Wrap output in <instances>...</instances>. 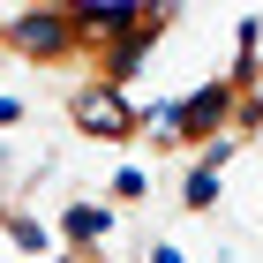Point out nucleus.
<instances>
[{
	"label": "nucleus",
	"mask_w": 263,
	"mask_h": 263,
	"mask_svg": "<svg viewBox=\"0 0 263 263\" xmlns=\"http://www.w3.org/2000/svg\"><path fill=\"white\" fill-rule=\"evenodd\" d=\"M211 196H218V165H196L188 173V211H211Z\"/></svg>",
	"instance_id": "nucleus-3"
},
{
	"label": "nucleus",
	"mask_w": 263,
	"mask_h": 263,
	"mask_svg": "<svg viewBox=\"0 0 263 263\" xmlns=\"http://www.w3.org/2000/svg\"><path fill=\"white\" fill-rule=\"evenodd\" d=\"M15 121H23V105H15V98H0V128H15Z\"/></svg>",
	"instance_id": "nucleus-6"
},
{
	"label": "nucleus",
	"mask_w": 263,
	"mask_h": 263,
	"mask_svg": "<svg viewBox=\"0 0 263 263\" xmlns=\"http://www.w3.org/2000/svg\"><path fill=\"white\" fill-rule=\"evenodd\" d=\"M68 233H76V241H98V233H105V211H98V203H76V211H68Z\"/></svg>",
	"instance_id": "nucleus-4"
},
{
	"label": "nucleus",
	"mask_w": 263,
	"mask_h": 263,
	"mask_svg": "<svg viewBox=\"0 0 263 263\" xmlns=\"http://www.w3.org/2000/svg\"><path fill=\"white\" fill-rule=\"evenodd\" d=\"M8 38H15L23 53H61V38H68V30H61V15H45V8H30V15H23L15 30H8Z\"/></svg>",
	"instance_id": "nucleus-2"
},
{
	"label": "nucleus",
	"mask_w": 263,
	"mask_h": 263,
	"mask_svg": "<svg viewBox=\"0 0 263 263\" xmlns=\"http://www.w3.org/2000/svg\"><path fill=\"white\" fill-rule=\"evenodd\" d=\"M143 188H151V181H143V173H136V165H128V173H121V181H113V203H143Z\"/></svg>",
	"instance_id": "nucleus-5"
},
{
	"label": "nucleus",
	"mask_w": 263,
	"mask_h": 263,
	"mask_svg": "<svg viewBox=\"0 0 263 263\" xmlns=\"http://www.w3.org/2000/svg\"><path fill=\"white\" fill-rule=\"evenodd\" d=\"M151 263H181V248H151Z\"/></svg>",
	"instance_id": "nucleus-7"
},
{
	"label": "nucleus",
	"mask_w": 263,
	"mask_h": 263,
	"mask_svg": "<svg viewBox=\"0 0 263 263\" xmlns=\"http://www.w3.org/2000/svg\"><path fill=\"white\" fill-rule=\"evenodd\" d=\"M76 121L98 128V136H128V128H136V121H128V105L113 98V90H83V98H76Z\"/></svg>",
	"instance_id": "nucleus-1"
}]
</instances>
